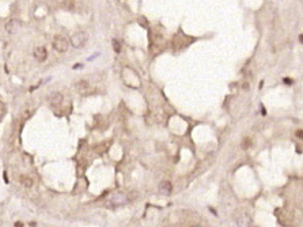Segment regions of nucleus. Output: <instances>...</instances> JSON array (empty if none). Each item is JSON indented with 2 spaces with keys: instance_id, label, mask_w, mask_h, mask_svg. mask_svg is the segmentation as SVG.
I'll return each mask as SVG.
<instances>
[{
  "instance_id": "10",
  "label": "nucleus",
  "mask_w": 303,
  "mask_h": 227,
  "mask_svg": "<svg viewBox=\"0 0 303 227\" xmlns=\"http://www.w3.org/2000/svg\"><path fill=\"white\" fill-rule=\"evenodd\" d=\"M21 182H22V184H23L26 188H31V187H33V181H31L30 177H22V178H21Z\"/></svg>"
},
{
  "instance_id": "12",
  "label": "nucleus",
  "mask_w": 303,
  "mask_h": 227,
  "mask_svg": "<svg viewBox=\"0 0 303 227\" xmlns=\"http://www.w3.org/2000/svg\"><path fill=\"white\" fill-rule=\"evenodd\" d=\"M139 22H140V25H141L143 27H147V26H148V25H147V19H146L144 17H140V18H139Z\"/></svg>"
},
{
  "instance_id": "15",
  "label": "nucleus",
  "mask_w": 303,
  "mask_h": 227,
  "mask_svg": "<svg viewBox=\"0 0 303 227\" xmlns=\"http://www.w3.org/2000/svg\"><path fill=\"white\" fill-rule=\"evenodd\" d=\"M79 68H82V64H75L74 65V69H79Z\"/></svg>"
},
{
  "instance_id": "6",
  "label": "nucleus",
  "mask_w": 303,
  "mask_h": 227,
  "mask_svg": "<svg viewBox=\"0 0 303 227\" xmlns=\"http://www.w3.org/2000/svg\"><path fill=\"white\" fill-rule=\"evenodd\" d=\"M21 25H19V21L17 19H11L7 22V25H6V30L8 31L10 34H15L18 30H19Z\"/></svg>"
},
{
  "instance_id": "5",
  "label": "nucleus",
  "mask_w": 303,
  "mask_h": 227,
  "mask_svg": "<svg viewBox=\"0 0 303 227\" xmlns=\"http://www.w3.org/2000/svg\"><path fill=\"white\" fill-rule=\"evenodd\" d=\"M158 190H159V193L160 194H165V196H167V194H170L171 193V190H173V185H171V182L170 181H162L159 184V187H158Z\"/></svg>"
},
{
  "instance_id": "3",
  "label": "nucleus",
  "mask_w": 303,
  "mask_h": 227,
  "mask_svg": "<svg viewBox=\"0 0 303 227\" xmlns=\"http://www.w3.org/2000/svg\"><path fill=\"white\" fill-rule=\"evenodd\" d=\"M127 201H128V198L125 197L124 194H116L113 198H110V201L108 203V207H112V208L120 207V206H122V204H125Z\"/></svg>"
},
{
  "instance_id": "4",
  "label": "nucleus",
  "mask_w": 303,
  "mask_h": 227,
  "mask_svg": "<svg viewBox=\"0 0 303 227\" xmlns=\"http://www.w3.org/2000/svg\"><path fill=\"white\" fill-rule=\"evenodd\" d=\"M33 55L37 61H45L46 57H48V50L44 48V46H37V48H34Z\"/></svg>"
},
{
  "instance_id": "2",
  "label": "nucleus",
  "mask_w": 303,
  "mask_h": 227,
  "mask_svg": "<svg viewBox=\"0 0 303 227\" xmlns=\"http://www.w3.org/2000/svg\"><path fill=\"white\" fill-rule=\"evenodd\" d=\"M68 45H69V44H68V40L64 38L63 36H56L55 38H53V42H52L53 49L57 50V52H60V53L67 52Z\"/></svg>"
},
{
  "instance_id": "13",
  "label": "nucleus",
  "mask_w": 303,
  "mask_h": 227,
  "mask_svg": "<svg viewBox=\"0 0 303 227\" xmlns=\"http://www.w3.org/2000/svg\"><path fill=\"white\" fill-rule=\"evenodd\" d=\"M296 136H298V137H303V132L302 131H298V132H296Z\"/></svg>"
},
{
  "instance_id": "9",
  "label": "nucleus",
  "mask_w": 303,
  "mask_h": 227,
  "mask_svg": "<svg viewBox=\"0 0 303 227\" xmlns=\"http://www.w3.org/2000/svg\"><path fill=\"white\" fill-rule=\"evenodd\" d=\"M249 225H250V222H249V217L242 215L241 217L238 219V226L239 227H249Z\"/></svg>"
},
{
  "instance_id": "1",
  "label": "nucleus",
  "mask_w": 303,
  "mask_h": 227,
  "mask_svg": "<svg viewBox=\"0 0 303 227\" xmlns=\"http://www.w3.org/2000/svg\"><path fill=\"white\" fill-rule=\"evenodd\" d=\"M87 40H88V34L86 31H76L75 34L71 36V44L75 48H83L84 44L87 42Z\"/></svg>"
},
{
  "instance_id": "7",
  "label": "nucleus",
  "mask_w": 303,
  "mask_h": 227,
  "mask_svg": "<svg viewBox=\"0 0 303 227\" xmlns=\"http://www.w3.org/2000/svg\"><path fill=\"white\" fill-rule=\"evenodd\" d=\"M63 101V94L59 93V91H53V93H50L49 95V102L52 103V105H60Z\"/></svg>"
},
{
  "instance_id": "11",
  "label": "nucleus",
  "mask_w": 303,
  "mask_h": 227,
  "mask_svg": "<svg viewBox=\"0 0 303 227\" xmlns=\"http://www.w3.org/2000/svg\"><path fill=\"white\" fill-rule=\"evenodd\" d=\"M112 42H113V48H114V52H116V53H120V52H121V44H120L117 40H113Z\"/></svg>"
},
{
  "instance_id": "14",
  "label": "nucleus",
  "mask_w": 303,
  "mask_h": 227,
  "mask_svg": "<svg viewBox=\"0 0 303 227\" xmlns=\"http://www.w3.org/2000/svg\"><path fill=\"white\" fill-rule=\"evenodd\" d=\"M15 227H23V223H21V222H17V223H15Z\"/></svg>"
},
{
  "instance_id": "16",
  "label": "nucleus",
  "mask_w": 303,
  "mask_h": 227,
  "mask_svg": "<svg viewBox=\"0 0 303 227\" xmlns=\"http://www.w3.org/2000/svg\"><path fill=\"white\" fill-rule=\"evenodd\" d=\"M261 113H263V114H265V113H267V112H265V108H264V106H261Z\"/></svg>"
},
{
  "instance_id": "8",
  "label": "nucleus",
  "mask_w": 303,
  "mask_h": 227,
  "mask_svg": "<svg viewBox=\"0 0 303 227\" xmlns=\"http://www.w3.org/2000/svg\"><path fill=\"white\" fill-rule=\"evenodd\" d=\"M88 87H90V84H88L87 80H79L76 84H75V90L78 91L79 94H84L87 93Z\"/></svg>"
}]
</instances>
